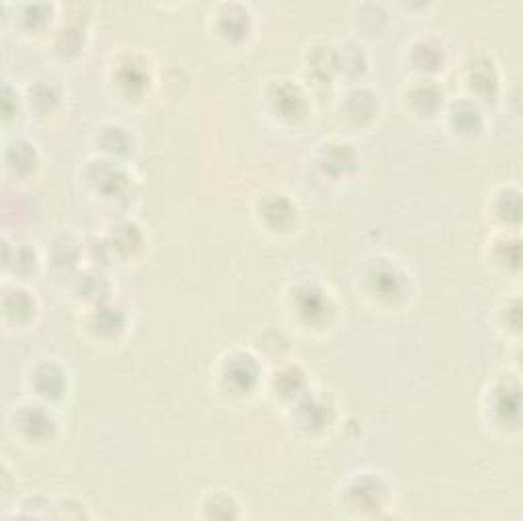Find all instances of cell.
Here are the masks:
<instances>
[{"label": "cell", "instance_id": "6da1fadb", "mask_svg": "<svg viewBox=\"0 0 523 521\" xmlns=\"http://www.w3.org/2000/svg\"><path fill=\"white\" fill-rule=\"evenodd\" d=\"M339 503L354 516L380 517L393 503V491L383 475L358 473L339 489Z\"/></svg>", "mask_w": 523, "mask_h": 521}, {"label": "cell", "instance_id": "7a4b0ae2", "mask_svg": "<svg viewBox=\"0 0 523 521\" xmlns=\"http://www.w3.org/2000/svg\"><path fill=\"white\" fill-rule=\"evenodd\" d=\"M364 283H367L368 295L377 296L378 301L397 303L405 299L411 278L397 262L388 258H377L364 272Z\"/></svg>", "mask_w": 523, "mask_h": 521}, {"label": "cell", "instance_id": "3957f363", "mask_svg": "<svg viewBox=\"0 0 523 521\" xmlns=\"http://www.w3.org/2000/svg\"><path fill=\"white\" fill-rule=\"evenodd\" d=\"M293 301V311L297 317L303 321L307 327H319L323 324H329L331 316H334V301H331L329 293L321 285L307 280V283H298L290 295Z\"/></svg>", "mask_w": 523, "mask_h": 521}, {"label": "cell", "instance_id": "277c9868", "mask_svg": "<svg viewBox=\"0 0 523 521\" xmlns=\"http://www.w3.org/2000/svg\"><path fill=\"white\" fill-rule=\"evenodd\" d=\"M217 376L223 391L231 395H247L258 385L260 364L250 352L234 350L219 362Z\"/></svg>", "mask_w": 523, "mask_h": 521}, {"label": "cell", "instance_id": "5b68a950", "mask_svg": "<svg viewBox=\"0 0 523 521\" xmlns=\"http://www.w3.org/2000/svg\"><path fill=\"white\" fill-rule=\"evenodd\" d=\"M15 427L16 432L23 436L25 442L45 444L54 437L57 421L47 405L29 403L23 405V407H19V411H16Z\"/></svg>", "mask_w": 523, "mask_h": 521}, {"label": "cell", "instance_id": "8992f818", "mask_svg": "<svg viewBox=\"0 0 523 521\" xmlns=\"http://www.w3.org/2000/svg\"><path fill=\"white\" fill-rule=\"evenodd\" d=\"M268 103L272 113L282 121H298L307 115V96L290 80L274 82L268 90Z\"/></svg>", "mask_w": 523, "mask_h": 521}, {"label": "cell", "instance_id": "52a82bcc", "mask_svg": "<svg viewBox=\"0 0 523 521\" xmlns=\"http://www.w3.org/2000/svg\"><path fill=\"white\" fill-rule=\"evenodd\" d=\"M29 383L39 399L55 401L60 399L65 391V386H68V375H65V370L57 362L41 360L33 366Z\"/></svg>", "mask_w": 523, "mask_h": 521}, {"label": "cell", "instance_id": "ba28073f", "mask_svg": "<svg viewBox=\"0 0 523 521\" xmlns=\"http://www.w3.org/2000/svg\"><path fill=\"white\" fill-rule=\"evenodd\" d=\"M260 219L272 231H285L295 225L298 209L285 193H266L258 205Z\"/></svg>", "mask_w": 523, "mask_h": 521}, {"label": "cell", "instance_id": "9c48e42d", "mask_svg": "<svg viewBox=\"0 0 523 521\" xmlns=\"http://www.w3.org/2000/svg\"><path fill=\"white\" fill-rule=\"evenodd\" d=\"M491 403H488V407H491L493 413V419L497 426H519V385L518 380H513L509 383L508 380H503V383L495 385L493 391H491Z\"/></svg>", "mask_w": 523, "mask_h": 521}, {"label": "cell", "instance_id": "30bf717a", "mask_svg": "<svg viewBox=\"0 0 523 521\" xmlns=\"http://www.w3.org/2000/svg\"><path fill=\"white\" fill-rule=\"evenodd\" d=\"M356 152L350 144L346 142H326L321 144L319 150V166L326 174H331L334 178L347 176L356 168Z\"/></svg>", "mask_w": 523, "mask_h": 521}, {"label": "cell", "instance_id": "8fae6325", "mask_svg": "<svg viewBox=\"0 0 523 521\" xmlns=\"http://www.w3.org/2000/svg\"><path fill=\"white\" fill-rule=\"evenodd\" d=\"M90 329H93L95 336L106 337V340H113V337H119V334L127 326V317L119 305L113 303H96L93 311H90Z\"/></svg>", "mask_w": 523, "mask_h": 521}, {"label": "cell", "instance_id": "7c38bea8", "mask_svg": "<svg viewBox=\"0 0 523 521\" xmlns=\"http://www.w3.org/2000/svg\"><path fill=\"white\" fill-rule=\"evenodd\" d=\"M297 424L307 432H317L326 427L331 421V405L326 401V396L303 395L297 399Z\"/></svg>", "mask_w": 523, "mask_h": 521}, {"label": "cell", "instance_id": "4fadbf2b", "mask_svg": "<svg viewBox=\"0 0 523 521\" xmlns=\"http://www.w3.org/2000/svg\"><path fill=\"white\" fill-rule=\"evenodd\" d=\"M450 115V125L456 134L462 137H475L478 131H483L485 119L483 113H480L478 105L470 98H460V101H454L448 109Z\"/></svg>", "mask_w": 523, "mask_h": 521}, {"label": "cell", "instance_id": "5bb4252c", "mask_svg": "<svg viewBox=\"0 0 523 521\" xmlns=\"http://www.w3.org/2000/svg\"><path fill=\"white\" fill-rule=\"evenodd\" d=\"M467 85L470 93L480 101H491V98H497V90H499V74L488 60L472 62L468 65Z\"/></svg>", "mask_w": 523, "mask_h": 521}, {"label": "cell", "instance_id": "9a60e30c", "mask_svg": "<svg viewBox=\"0 0 523 521\" xmlns=\"http://www.w3.org/2000/svg\"><path fill=\"white\" fill-rule=\"evenodd\" d=\"M407 101L411 103V109L417 115H438L444 106V90H439L434 82L423 78L419 85H413L407 93Z\"/></svg>", "mask_w": 523, "mask_h": 521}, {"label": "cell", "instance_id": "2e32d148", "mask_svg": "<svg viewBox=\"0 0 523 521\" xmlns=\"http://www.w3.org/2000/svg\"><path fill=\"white\" fill-rule=\"evenodd\" d=\"M198 516L205 519H239L244 511L231 493L211 491L201 499V514Z\"/></svg>", "mask_w": 523, "mask_h": 521}, {"label": "cell", "instance_id": "e0dca14e", "mask_svg": "<svg viewBox=\"0 0 523 521\" xmlns=\"http://www.w3.org/2000/svg\"><path fill=\"white\" fill-rule=\"evenodd\" d=\"M98 145L105 152V158L121 160L133 150V135L123 125H105L98 131Z\"/></svg>", "mask_w": 523, "mask_h": 521}, {"label": "cell", "instance_id": "ac0fdd59", "mask_svg": "<svg viewBox=\"0 0 523 521\" xmlns=\"http://www.w3.org/2000/svg\"><path fill=\"white\" fill-rule=\"evenodd\" d=\"M103 242L106 245V250H109V254L121 252L126 255H131L137 250V247H141V244H144V235H141V229L137 223L121 221L117 223V225H113L111 235L103 239Z\"/></svg>", "mask_w": 523, "mask_h": 521}, {"label": "cell", "instance_id": "d6986e66", "mask_svg": "<svg viewBox=\"0 0 523 521\" xmlns=\"http://www.w3.org/2000/svg\"><path fill=\"white\" fill-rule=\"evenodd\" d=\"M3 307H5V316L11 317L15 324H25V321H29L33 316H35L37 303H35V296H33L29 291H25V288L21 286H13L5 291Z\"/></svg>", "mask_w": 523, "mask_h": 521}, {"label": "cell", "instance_id": "ffe728a7", "mask_svg": "<svg viewBox=\"0 0 523 521\" xmlns=\"http://www.w3.org/2000/svg\"><path fill=\"white\" fill-rule=\"evenodd\" d=\"M344 113L354 123H368L377 115V95L367 88H354L344 98Z\"/></svg>", "mask_w": 523, "mask_h": 521}, {"label": "cell", "instance_id": "44dd1931", "mask_svg": "<svg viewBox=\"0 0 523 521\" xmlns=\"http://www.w3.org/2000/svg\"><path fill=\"white\" fill-rule=\"evenodd\" d=\"M272 388L277 395L290 396V399H301L307 393V378L305 372L295 366V364H287V366L278 368L272 376Z\"/></svg>", "mask_w": 523, "mask_h": 521}, {"label": "cell", "instance_id": "7402d4cb", "mask_svg": "<svg viewBox=\"0 0 523 521\" xmlns=\"http://www.w3.org/2000/svg\"><path fill=\"white\" fill-rule=\"evenodd\" d=\"M115 82L126 90V96H139L144 93L147 82H149V74L146 64H141L137 60L131 62H123L119 64L117 74H115Z\"/></svg>", "mask_w": 523, "mask_h": 521}, {"label": "cell", "instance_id": "603a6c76", "mask_svg": "<svg viewBox=\"0 0 523 521\" xmlns=\"http://www.w3.org/2000/svg\"><path fill=\"white\" fill-rule=\"evenodd\" d=\"M5 160H6V166L13 168L16 174H29L33 172V168L37 166L39 155H37L35 145L25 142V139H15L13 144L6 145Z\"/></svg>", "mask_w": 523, "mask_h": 521}, {"label": "cell", "instance_id": "cb8c5ba5", "mask_svg": "<svg viewBox=\"0 0 523 521\" xmlns=\"http://www.w3.org/2000/svg\"><path fill=\"white\" fill-rule=\"evenodd\" d=\"M519 211H521L519 190L505 186L493 196V215H497V217H501V221L508 223V225H509V223H513V225H518V223H519Z\"/></svg>", "mask_w": 523, "mask_h": 521}, {"label": "cell", "instance_id": "d4e9b609", "mask_svg": "<svg viewBox=\"0 0 523 521\" xmlns=\"http://www.w3.org/2000/svg\"><path fill=\"white\" fill-rule=\"evenodd\" d=\"M444 64V49L431 41H421L413 49V65L421 72H434Z\"/></svg>", "mask_w": 523, "mask_h": 521}, {"label": "cell", "instance_id": "484cf974", "mask_svg": "<svg viewBox=\"0 0 523 521\" xmlns=\"http://www.w3.org/2000/svg\"><path fill=\"white\" fill-rule=\"evenodd\" d=\"M60 96L62 95L57 93V88L52 82H39V85H35V88L31 86L29 101L39 113H49L55 109L57 103H60Z\"/></svg>", "mask_w": 523, "mask_h": 521}, {"label": "cell", "instance_id": "4316f807", "mask_svg": "<svg viewBox=\"0 0 523 521\" xmlns=\"http://www.w3.org/2000/svg\"><path fill=\"white\" fill-rule=\"evenodd\" d=\"M493 258L497 264H503V266H513L519 268V239L511 237L509 234L503 235L499 242L493 244Z\"/></svg>", "mask_w": 523, "mask_h": 521}, {"label": "cell", "instance_id": "83f0119b", "mask_svg": "<svg viewBox=\"0 0 523 521\" xmlns=\"http://www.w3.org/2000/svg\"><path fill=\"white\" fill-rule=\"evenodd\" d=\"M90 516H93V514H90V511H88L86 503L76 501V499H72V497H65V499L55 501V517L85 519V517H90Z\"/></svg>", "mask_w": 523, "mask_h": 521}]
</instances>
